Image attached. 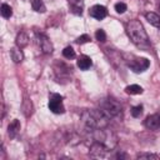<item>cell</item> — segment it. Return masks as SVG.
Returning <instances> with one entry per match:
<instances>
[{"instance_id": "6da1fadb", "label": "cell", "mask_w": 160, "mask_h": 160, "mask_svg": "<svg viewBox=\"0 0 160 160\" xmlns=\"http://www.w3.org/2000/svg\"><path fill=\"white\" fill-rule=\"evenodd\" d=\"M80 122L88 132H92L98 129L106 128L109 124V119L100 109L84 110L80 116Z\"/></svg>"}, {"instance_id": "7a4b0ae2", "label": "cell", "mask_w": 160, "mask_h": 160, "mask_svg": "<svg viewBox=\"0 0 160 160\" xmlns=\"http://www.w3.org/2000/svg\"><path fill=\"white\" fill-rule=\"evenodd\" d=\"M126 34L138 48H149V36L145 31L144 25L139 20H130L126 22Z\"/></svg>"}, {"instance_id": "3957f363", "label": "cell", "mask_w": 160, "mask_h": 160, "mask_svg": "<svg viewBox=\"0 0 160 160\" xmlns=\"http://www.w3.org/2000/svg\"><path fill=\"white\" fill-rule=\"evenodd\" d=\"M99 109L108 116V119H118L120 120L122 118V105L112 99V98H105L99 102Z\"/></svg>"}, {"instance_id": "277c9868", "label": "cell", "mask_w": 160, "mask_h": 160, "mask_svg": "<svg viewBox=\"0 0 160 160\" xmlns=\"http://www.w3.org/2000/svg\"><path fill=\"white\" fill-rule=\"evenodd\" d=\"M121 56H122V61L134 72H142L150 66V61L146 58H139V56H135L132 54H126V52H122Z\"/></svg>"}, {"instance_id": "5b68a950", "label": "cell", "mask_w": 160, "mask_h": 160, "mask_svg": "<svg viewBox=\"0 0 160 160\" xmlns=\"http://www.w3.org/2000/svg\"><path fill=\"white\" fill-rule=\"evenodd\" d=\"M92 134V140L95 141H99V142H102L104 145H106L108 148H110L111 150L116 146L118 144V138L116 135L109 130L108 128H102V129H98L95 131L91 132Z\"/></svg>"}, {"instance_id": "8992f818", "label": "cell", "mask_w": 160, "mask_h": 160, "mask_svg": "<svg viewBox=\"0 0 160 160\" xmlns=\"http://www.w3.org/2000/svg\"><path fill=\"white\" fill-rule=\"evenodd\" d=\"M71 66L66 65L65 62L62 61H56L55 65H54V74H55V78L59 82H62V80L69 81L70 80V75H71Z\"/></svg>"}, {"instance_id": "52a82bcc", "label": "cell", "mask_w": 160, "mask_h": 160, "mask_svg": "<svg viewBox=\"0 0 160 160\" xmlns=\"http://www.w3.org/2000/svg\"><path fill=\"white\" fill-rule=\"evenodd\" d=\"M49 110L54 114H64L65 108L62 104V96L56 92H51L49 95Z\"/></svg>"}, {"instance_id": "ba28073f", "label": "cell", "mask_w": 160, "mask_h": 160, "mask_svg": "<svg viewBox=\"0 0 160 160\" xmlns=\"http://www.w3.org/2000/svg\"><path fill=\"white\" fill-rule=\"evenodd\" d=\"M111 151L110 148H108L106 145H104L102 142H99V141H95L92 140L91 145H90V155L92 158H105L109 155V152Z\"/></svg>"}, {"instance_id": "9c48e42d", "label": "cell", "mask_w": 160, "mask_h": 160, "mask_svg": "<svg viewBox=\"0 0 160 160\" xmlns=\"http://www.w3.org/2000/svg\"><path fill=\"white\" fill-rule=\"evenodd\" d=\"M36 41H38V45L39 48L41 49V51L44 54H51L52 50H54V46H52V42L50 41V39L42 34V32H36Z\"/></svg>"}, {"instance_id": "30bf717a", "label": "cell", "mask_w": 160, "mask_h": 160, "mask_svg": "<svg viewBox=\"0 0 160 160\" xmlns=\"http://www.w3.org/2000/svg\"><path fill=\"white\" fill-rule=\"evenodd\" d=\"M144 126L149 130H158L160 129V114L149 115L144 120Z\"/></svg>"}, {"instance_id": "8fae6325", "label": "cell", "mask_w": 160, "mask_h": 160, "mask_svg": "<svg viewBox=\"0 0 160 160\" xmlns=\"http://www.w3.org/2000/svg\"><path fill=\"white\" fill-rule=\"evenodd\" d=\"M89 15H90L91 18L96 19V20H102L104 18H106V15H108V10H106L105 6L98 4V5L91 6V9L89 10Z\"/></svg>"}, {"instance_id": "7c38bea8", "label": "cell", "mask_w": 160, "mask_h": 160, "mask_svg": "<svg viewBox=\"0 0 160 160\" xmlns=\"http://www.w3.org/2000/svg\"><path fill=\"white\" fill-rule=\"evenodd\" d=\"M76 64H78V68L80 69V70H89L91 66H92V60H91V58L90 56H88V55H80L79 58H78V61H76Z\"/></svg>"}, {"instance_id": "4fadbf2b", "label": "cell", "mask_w": 160, "mask_h": 160, "mask_svg": "<svg viewBox=\"0 0 160 160\" xmlns=\"http://www.w3.org/2000/svg\"><path fill=\"white\" fill-rule=\"evenodd\" d=\"M70 11L75 15H81L84 10V0H68Z\"/></svg>"}, {"instance_id": "5bb4252c", "label": "cell", "mask_w": 160, "mask_h": 160, "mask_svg": "<svg viewBox=\"0 0 160 160\" xmlns=\"http://www.w3.org/2000/svg\"><path fill=\"white\" fill-rule=\"evenodd\" d=\"M20 129H21L20 121H19L18 119H14V120L9 124V126H8V135H9V138H10V139L16 138V135H18L19 131H20Z\"/></svg>"}, {"instance_id": "9a60e30c", "label": "cell", "mask_w": 160, "mask_h": 160, "mask_svg": "<svg viewBox=\"0 0 160 160\" xmlns=\"http://www.w3.org/2000/svg\"><path fill=\"white\" fill-rule=\"evenodd\" d=\"M10 56H11V60H12L14 62H16V64H19V62H21V61L24 60L22 50H21V48H19V46H14V48L10 49Z\"/></svg>"}, {"instance_id": "2e32d148", "label": "cell", "mask_w": 160, "mask_h": 160, "mask_svg": "<svg viewBox=\"0 0 160 160\" xmlns=\"http://www.w3.org/2000/svg\"><path fill=\"white\" fill-rule=\"evenodd\" d=\"M16 46H19V48H25L28 44H29V36H28V34L25 32V31H20L18 35H16Z\"/></svg>"}, {"instance_id": "e0dca14e", "label": "cell", "mask_w": 160, "mask_h": 160, "mask_svg": "<svg viewBox=\"0 0 160 160\" xmlns=\"http://www.w3.org/2000/svg\"><path fill=\"white\" fill-rule=\"evenodd\" d=\"M145 19L148 20V22L155 28H160V16L155 12H146L145 14Z\"/></svg>"}, {"instance_id": "ac0fdd59", "label": "cell", "mask_w": 160, "mask_h": 160, "mask_svg": "<svg viewBox=\"0 0 160 160\" xmlns=\"http://www.w3.org/2000/svg\"><path fill=\"white\" fill-rule=\"evenodd\" d=\"M125 92L130 94V95H140L144 92V89L138 84H132V85H129L125 88Z\"/></svg>"}, {"instance_id": "d6986e66", "label": "cell", "mask_w": 160, "mask_h": 160, "mask_svg": "<svg viewBox=\"0 0 160 160\" xmlns=\"http://www.w3.org/2000/svg\"><path fill=\"white\" fill-rule=\"evenodd\" d=\"M31 8L36 12H45L46 11V6H45L42 0H32L31 1Z\"/></svg>"}, {"instance_id": "ffe728a7", "label": "cell", "mask_w": 160, "mask_h": 160, "mask_svg": "<svg viewBox=\"0 0 160 160\" xmlns=\"http://www.w3.org/2000/svg\"><path fill=\"white\" fill-rule=\"evenodd\" d=\"M22 112H24V115L26 118H29L32 114V102H31V100L24 99V102H22Z\"/></svg>"}, {"instance_id": "44dd1931", "label": "cell", "mask_w": 160, "mask_h": 160, "mask_svg": "<svg viewBox=\"0 0 160 160\" xmlns=\"http://www.w3.org/2000/svg\"><path fill=\"white\" fill-rule=\"evenodd\" d=\"M0 12H1V16L5 18V19H10V18L12 16V9H11V6L8 5V4H2V5H1Z\"/></svg>"}, {"instance_id": "7402d4cb", "label": "cell", "mask_w": 160, "mask_h": 160, "mask_svg": "<svg viewBox=\"0 0 160 160\" xmlns=\"http://www.w3.org/2000/svg\"><path fill=\"white\" fill-rule=\"evenodd\" d=\"M62 56H64L65 59H68V60H71V59H74V58L76 56V54H75V50H74L71 46H66V48L62 50Z\"/></svg>"}, {"instance_id": "603a6c76", "label": "cell", "mask_w": 160, "mask_h": 160, "mask_svg": "<svg viewBox=\"0 0 160 160\" xmlns=\"http://www.w3.org/2000/svg\"><path fill=\"white\" fill-rule=\"evenodd\" d=\"M130 112H131V116H132V118H140V116H141V114H142V105L132 106Z\"/></svg>"}, {"instance_id": "cb8c5ba5", "label": "cell", "mask_w": 160, "mask_h": 160, "mask_svg": "<svg viewBox=\"0 0 160 160\" xmlns=\"http://www.w3.org/2000/svg\"><path fill=\"white\" fill-rule=\"evenodd\" d=\"M136 159H159V156L156 154H152V152H139L136 155Z\"/></svg>"}, {"instance_id": "d4e9b609", "label": "cell", "mask_w": 160, "mask_h": 160, "mask_svg": "<svg viewBox=\"0 0 160 160\" xmlns=\"http://www.w3.org/2000/svg\"><path fill=\"white\" fill-rule=\"evenodd\" d=\"M95 39H96L98 41H100V42H104V41L106 40V34H105V31H104L102 29L96 30V31H95Z\"/></svg>"}, {"instance_id": "484cf974", "label": "cell", "mask_w": 160, "mask_h": 160, "mask_svg": "<svg viewBox=\"0 0 160 160\" xmlns=\"http://www.w3.org/2000/svg\"><path fill=\"white\" fill-rule=\"evenodd\" d=\"M114 8H115V10H116L118 14H124L128 10V6H126L125 2H116Z\"/></svg>"}, {"instance_id": "4316f807", "label": "cell", "mask_w": 160, "mask_h": 160, "mask_svg": "<svg viewBox=\"0 0 160 160\" xmlns=\"http://www.w3.org/2000/svg\"><path fill=\"white\" fill-rule=\"evenodd\" d=\"M75 41H76L78 44H85V42H89V41H90V36H89L88 34H82V35H80Z\"/></svg>"}, {"instance_id": "83f0119b", "label": "cell", "mask_w": 160, "mask_h": 160, "mask_svg": "<svg viewBox=\"0 0 160 160\" xmlns=\"http://www.w3.org/2000/svg\"><path fill=\"white\" fill-rule=\"evenodd\" d=\"M159 9H160V5H159Z\"/></svg>"}]
</instances>
